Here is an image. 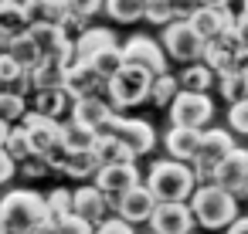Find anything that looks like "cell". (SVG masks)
Returning a JSON list of instances; mask_svg holds the SVG:
<instances>
[{
	"label": "cell",
	"mask_w": 248,
	"mask_h": 234,
	"mask_svg": "<svg viewBox=\"0 0 248 234\" xmlns=\"http://www.w3.org/2000/svg\"><path fill=\"white\" fill-rule=\"evenodd\" d=\"M146 187L153 190V197L160 204H184L197 193L201 180L194 163H180V160H156L146 173Z\"/></svg>",
	"instance_id": "1"
},
{
	"label": "cell",
	"mask_w": 248,
	"mask_h": 234,
	"mask_svg": "<svg viewBox=\"0 0 248 234\" xmlns=\"http://www.w3.org/2000/svg\"><path fill=\"white\" fill-rule=\"evenodd\" d=\"M0 217L11 234H34L48 224V197L34 190H11L0 200Z\"/></svg>",
	"instance_id": "2"
},
{
	"label": "cell",
	"mask_w": 248,
	"mask_h": 234,
	"mask_svg": "<svg viewBox=\"0 0 248 234\" xmlns=\"http://www.w3.org/2000/svg\"><path fill=\"white\" fill-rule=\"evenodd\" d=\"M190 210H194L197 224H201V227H211V231H217V227H231V224L238 220L234 193H228V190L217 187V183H204V187H197V193L190 197Z\"/></svg>",
	"instance_id": "3"
},
{
	"label": "cell",
	"mask_w": 248,
	"mask_h": 234,
	"mask_svg": "<svg viewBox=\"0 0 248 234\" xmlns=\"http://www.w3.org/2000/svg\"><path fill=\"white\" fill-rule=\"evenodd\" d=\"M150 88H153V75L146 68H136V65H123L119 75L109 82V102L112 109H129V105H140L150 99Z\"/></svg>",
	"instance_id": "4"
},
{
	"label": "cell",
	"mask_w": 248,
	"mask_h": 234,
	"mask_svg": "<svg viewBox=\"0 0 248 234\" xmlns=\"http://www.w3.org/2000/svg\"><path fill=\"white\" fill-rule=\"evenodd\" d=\"M234 139L228 129H204V143H201V153L194 160V170H197V180L201 187L204 183H214V173L221 170V163L234 153Z\"/></svg>",
	"instance_id": "5"
},
{
	"label": "cell",
	"mask_w": 248,
	"mask_h": 234,
	"mask_svg": "<svg viewBox=\"0 0 248 234\" xmlns=\"http://www.w3.org/2000/svg\"><path fill=\"white\" fill-rule=\"evenodd\" d=\"M163 48L170 58H177L184 65H197V61H204L207 41L194 31L190 21H173L170 28H163Z\"/></svg>",
	"instance_id": "6"
},
{
	"label": "cell",
	"mask_w": 248,
	"mask_h": 234,
	"mask_svg": "<svg viewBox=\"0 0 248 234\" xmlns=\"http://www.w3.org/2000/svg\"><path fill=\"white\" fill-rule=\"evenodd\" d=\"M211 116H214V102L204 92H180L177 102L170 105L173 126H187V129H201L204 132L207 122H211Z\"/></svg>",
	"instance_id": "7"
},
{
	"label": "cell",
	"mask_w": 248,
	"mask_h": 234,
	"mask_svg": "<svg viewBox=\"0 0 248 234\" xmlns=\"http://www.w3.org/2000/svg\"><path fill=\"white\" fill-rule=\"evenodd\" d=\"M119 48H123L126 65L146 68L153 78L167 75V51L160 48V41H153V38H146V34H136V38H129V41L119 44Z\"/></svg>",
	"instance_id": "8"
},
{
	"label": "cell",
	"mask_w": 248,
	"mask_h": 234,
	"mask_svg": "<svg viewBox=\"0 0 248 234\" xmlns=\"http://www.w3.org/2000/svg\"><path fill=\"white\" fill-rule=\"evenodd\" d=\"M95 187L112 200V207L129 193V190H136V187H143V173L136 170V163H129V166H102L99 173H95Z\"/></svg>",
	"instance_id": "9"
},
{
	"label": "cell",
	"mask_w": 248,
	"mask_h": 234,
	"mask_svg": "<svg viewBox=\"0 0 248 234\" xmlns=\"http://www.w3.org/2000/svg\"><path fill=\"white\" fill-rule=\"evenodd\" d=\"M194 210L190 204H160L153 220H150V231L153 234H194Z\"/></svg>",
	"instance_id": "10"
},
{
	"label": "cell",
	"mask_w": 248,
	"mask_h": 234,
	"mask_svg": "<svg viewBox=\"0 0 248 234\" xmlns=\"http://www.w3.org/2000/svg\"><path fill=\"white\" fill-rule=\"evenodd\" d=\"M156 207H160V200H156V197H153V190L143 183V187L129 190V193H126L112 210H116V217H123L126 224H143V220H153Z\"/></svg>",
	"instance_id": "11"
},
{
	"label": "cell",
	"mask_w": 248,
	"mask_h": 234,
	"mask_svg": "<svg viewBox=\"0 0 248 234\" xmlns=\"http://www.w3.org/2000/svg\"><path fill=\"white\" fill-rule=\"evenodd\" d=\"M17 129H24L28 136H31V143H34V153L41 156V153H48L55 143H62V122L58 119H48V116H41V112H34V109H28V116L21 119V126Z\"/></svg>",
	"instance_id": "12"
},
{
	"label": "cell",
	"mask_w": 248,
	"mask_h": 234,
	"mask_svg": "<svg viewBox=\"0 0 248 234\" xmlns=\"http://www.w3.org/2000/svg\"><path fill=\"white\" fill-rule=\"evenodd\" d=\"M109 207H112V200H109L95 183H89V187H78V190H75V217L89 220L92 227H99V224H106V220H109Z\"/></svg>",
	"instance_id": "13"
},
{
	"label": "cell",
	"mask_w": 248,
	"mask_h": 234,
	"mask_svg": "<svg viewBox=\"0 0 248 234\" xmlns=\"http://www.w3.org/2000/svg\"><path fill=\"white\" fill-rule=\"evenodd\" d=\"M201 143H204V132L187 129V126H170V132L163 136V146H167L170 160H180V163H194L197 153H201Z\"/></svg>",
	"instance_id": "14"
},
{
	"label": "cell",
	"mask_w": 248,
	"mask_h": 234,
	"mask_svg": "<svg viewBox=\"0 0 248 234\" xmlns=\"http://www.w3.org/2000/svg\"><path fill=\"white\" fill-rule=\"evenodd\" d=\"M234 21H238V14H231V7L228 11H214V7H201L194 17H190V24H194V31L211 44V41H217L228 28H234Z\"/></svg>",
	"instance_id": "15"
},
{
	"label": "cell",
	"mask_w": 248,
	"mask_h": 234,
	"mask_svg": "<svg viewBox=\"0 0 248 234\" xmlns=\"http://www.w3.org/2000/svg\"><path fill=\"white\" fill-rule=\"evenodd\" d=\"M112 48H119L112 31H106V28H89V31L75 41V61H78V65H89V61H95L99 55H106V51H112Z\"/></svg>",
	"instance_id": "16"
},
{
	"label": "cell",
	"mask_w": 248,
	"mask_h": 234,
	"mask_svg": "<svg viewBox=\"0 0 248 234\" xmlns=\"http://www.w3.org/2000/svg\"><path fill=\"white\" fill-rule=\"evenodd\" d=\"M65 88H68L75 99H85V95H109V82H106L92 65H75V68L68 72Z\"/></svg>",
	"instance_id": "17"
},
{
	"label": "cell",
	"mask_w": 248,
	"mask_h": 234,
	"mask_svg": "<svg viewBox=\"0 0 248 234\" xmlns=\"http://www.w3.org/2000/svg\"><path fill=\"white\" fill-rule=\"evenodd\" d=\"M214 183L217 187H224L228 193H245V183H248V160H245V149H234L224 163H221V170L214 173Z\"/></svg>",
	"instance_id": "18"
},
{
	"label": "cell",
	"mask_w": 248,
	"mask_h": 234,
	"mask_svg": "<svg viewBox=\"0 0 248 234\" xmlns=\"http://www.w3.org/2000/svg\"><path fill=\"white\" fill-rule=\"evenodd\" d=\"M109 112H116V109H112V102H109V95H85V99H78V102H75L72 119L99 132V129H102V122L109 119Z\"/></svg>",
	"instance_id": "19"
},
{
	"label": "cell",
	"mask_w": 248,
	"mask_h": 234,
	"mask_svg": "<svg viewBox=\"0 0 248 234\" xmlns=\"http://www.w3.org/2000/svg\"><path fill=\"white\" fill-rule=\"evenodd\" d=\"M75 102H78V99H75L68 88H41V92L31 99V109L41 112V116H48V119H62L65 112L75 109Z\"/></svg>",
	"instance_id": "20"
},
{
	"label": "cell",
	"mask_w": 248,
	"mask_h": 234,
	"mask_svg": "<svg viewBox=\"0 0 248 234\" xmlns=\"http://www.w3.org/2000/svg\"><path fill=\"white\" fill-rule=\"evenodd\" d=\"M116 139H123L136 156H143V153H150V149H153L156 132H153V126H150V122H143V119H126Z\"/></svg>",
	"instance_id": "21"
},
{
	"label": "cell",
	"mask_w": 248,
	"mask_h": 234,
	"mask_svg": "<svg viewBox=\"0 0 248 234\" xmlns=\"http://www.w3.org/2000/svg\"><path fill=\"white\" fill-rule=\"evenodd\" d=\"M95 156H99V166H129V163H136V153L116 136H99Z\"/></svg>",
	"instance_id": "22"
},
{
	"label": "cell",
	"mask_w": 248,
	"mask_h": 234,
	"mask_svg": "<svg viewBox=\"0 0 248 234\" xmlns=\"http://www.w3.org/2000/svg\"><path fill=\"white\" fill-rule=\"evenodd\" d=\"M68 61L65 58H41L38 68H34V78H38V92L41 88H65L68 82Z\"/></svg>",
	"instance_id": "23"
},
{
	"label": "cell",
	"mask_w": 248,
	"mask_h": 234,
	"mask_svg": "<svg viewBox=\"0 0 248 234\" xmlns=\"http://www.w3.org/2000/svg\"><path fill=\"white\" fill-rule=\"evenodd\" d=\"M0 4H4V0H0ZM34 28V21L28 17V11H21V7H0V34H4V38H24L28 31Z\"/></svg>",
	"instance_id": "24"
},
{
	"label": "cell",
	"mask_w": 248,
	"mask_h": 234,
	"mask_svg": "<svg viewBox=\"0 0 248 234\" xmlns=\"http://www.w3.org/2000/svg\"><path fill=\"white\" fill-rule=\"evenodd\" d=\"M62 143H65L72 153H78V149H95L99 132L89 129V126H82V122H75V119H68V122H62Z\"/></svg>",
	"instance_id": "25"
},
{
	"label": "cell",
	"mask_w": 248,
	"mask_h": 234,
	"mask_svg": "<svg viewBox=\"0 0 248 234\" xmlns=\"http://www.w3.org/2000/svg\"><path fill=\"white\" fill-rule=\"evenodd\" d=\"M102 166H99V156H95V149H78V153H72L68 156V163H65V176H75V180H95V173H99Z\"/></svg>",
	"instance_id": "26"
},
{
	"label": "cell",
	"mask_w": 248,
	"mask_h": 234,
	"mask_svg": "<svg viewBox=\"0 0 248 234\" xmlns=\"http://www.w3.org/2000/svg\"><path fill=\"white\" fill-rule=\"evenodd\" d=\"M72 214H75V190H65V187L51 190V193H48V224L58 227V224L68 220Z\"/></svg>",
	"instance_id": "27"
},
{
	"label": "cell",
	"mask_w": 248,
	"mask_h": 234,
	"mask_svg": "<svg viewBox=\"0 0 248 234\" xmlns=\"http://www.w3.org/2000/svg\"><path fill=\"white\" fill-rule=\"evenodd\" d=\"M106 11H109L112 21H119V24H133V21L146 17L150 0H106Z\"/></svg>",
	"instance_id": "28"
},
{
	"label": "cell",
	"mask_w": 248,
	"mask_h": 234,
	"mask_svg": "<svg viewBox=\"0 0 248 234\" xmlns=\"http://www.w3.org/2000/svg\"><path fill=\"white\" fill-rule=\"evenodd\" d=\"M214 78H217V75H214L204 61L184 65V72H180V88H184V92H204V95H207V88H211Z\"/></svg>",
	"instance_id": "29"
},
{
	"label": "cell",
	"mask_w": 248,
	"mask_h": 234,
	"mask_svg": "<svg viewBox=\"0 0 248 234\" xmlns=\"http://www.w3.org/2000/svg\"><path fill=\"white\" fill-rule=\"evenodd\" d=\"M180 92H184V88H180V78L167 72V75L153 78V88H150V102H153L156 109H163V105H173Z\"/></svg>",
	"instance_id": "30"
},
{
	"label": "cell",
	"mask_w": 248,
	"mask_h": 234,
	"mask_svg": "<svg viewBox=\"0 0 248 234\" xmlns=\"http://www.w3.org/2000/svg\"><path fill=\"white\" fill-rule=\"evenodd\" d=\"M11 58H14L24 72H34L38 61H41V51H38V44L31 41V34H24V38H14V41H11Z\"/></svg>",
	"instance_id": "31"
},
{
	"label": "cell",
	"mask_w": 248,
	"mask_h": 234,
	"mask_svg": "<svg viewBox=\"0 0 248 234\" xmlns=\"http://www.w3.org/2000/svg\"><path fill=\"white\" fill-rule=\"evenodd\" d=\"M204 65L217 75V82L228 78V75H238V68H234V55H228V51H221V48H214V44H207V51H204Z\"/></svg>",
	"instance_id": "32"
},
{
	"label": "cell",
	"mask_w": 248,
	"mask_h": 234,
	"mask_svg": "<svg viewBox=\"0 0 248 234\" xmlns=\"http://www.w3.org/2000/svg\"><path fill=\"white\" fill-rule=\"evenodd\" d=\"M4 153L21 166L24 160H31V156H34V143H31V136H28L24 129H14V132H11V139H7V146H4Z\"/></svg>",
	"instance_id": "33"
},
{
	"label": "cell",
	"mask_w": 248,
	"mask_h": 234,
	"mask_svg": "<svg viewBox=\"0 0 248 234\" xmlns=\"http://www.w3.org/2000/svg\"><path fill=\"white\" fill-rule=\"evenodd\" d=\"M28 116V99H21V95H14L11 88L0 95V119L4 122H21Z\"/></svg>",
	"instance_id": "34"
},
{
	"label": "cell",
	"mask_w": 248,
	"mask_h": 234,
	"mask_svg": "<svg viewBox=\"0 0 248 234\" xmlns=\"http://www.w3.org/2000/svg\"><path fill=\"white\" fill-rule=\"evenodd\" d=\"M221 95H224L231 105L245 102V99H248V82H245V75H228V78H221Z\"/></svg>",
	"instance_id": "35"
},
{
	"label": "cell",
	"mask_w": 248,
	"mask_h": 234,
	"mask_svg": "<svg viewBox=\"0 0 248 234\" xmlns=\"http://www.w3.org/2000/svg\"><path fill=\"white\" fill-rule=\"evenodd\" d=\"M146 21H150V24H160V28H170V24H173V11H170V4H167V0H150Z\"/></svg>",
	"instance_id": "36"
},
{
	"label": "cell",
	"mask_w": 248,
	"mask_h": 234,
	"mask_svg": "<svg viewBox=\"0 0 248 234\" xmlns=\"http://www.w3.org/2000/svg\"><path fill=\"white\" fill-rule=\"evenodd\" d=\"M228 126H231L234 132H245V136H248V99L228 109Z\"/></svg>",
	"instance_id": "37"
},
{
	"label": "cell",
	"mask_w": 248,
	"mask_h": 234,
	"mask_svg": "<svg viewBox=\"0 0 248 234\" xmlns=\"http://www.w3.org/2000/svg\"><path fill=\"white\" fill-rule=\"evenodd\" d=\"M167 4H170V11H173V21H190L204 4H201V0H167Z\"/></svg>",
	"instance_id": "38"
},
{
	"label": "cell",
	"mask_w": 248,
	"mask_h": 234,
	"mask_svg": "<svg viewBox=\"0 0 248 234\" xmlns=\"http://www.w3.org/2000/svg\"><path fill=\"white\" fill-rule=\"evenodd\" d=\"M55 234H95V227L89 224V220H82V217H68V220H62L58 227H55Z\"/></svg>",
	"instance_id": "39"
},
{
	"label": "cell",
	"mask_w": 248,
	"mask_h": 234,
	"mask_svg": "<svg viewBox=\"0 0 248 234\" xmlns=\"http://www.w3.org/2000/svg\"><path fill=\"white\" fill-rule=\"evenodd\" d=\"M21 75H24V68H21V65H17L11 55H4V58H0V78H4V85H7V88H11V85H14Z\"/></svg>",
	"instance_id": "40"
},
{
	"label": "cell",
	"mask_w": 248,
	"mask_h": 234,
	"mask_svg": "<svg viewBox=\"0 0 248 234\" xmlns=\"http://www.w3.org/2000/svg\"><path fill=\"white\" fill-rule=\"evenodd\" d=\"M106 4V0H68V11H72V17H92L99 7Z\"/></svg>",
	"instance_id": "41"
},
{
	"label": "cell",
	"mask_w": 248,
	"mask_h": 234,
	"mask_svg": "<svg viewBox=\"0 0 248 234\" xmlns=\"http://www.w3.org/2000/svg\"><path fill=\"white\" fill-rule=\"evenodd\" d=\"M85 31H89V21H85V17H68V21L62 24V34H65L72 44H75V41H78Z\"/></svg>",
	"instance_id": "42"
},
{
	"label": "cell",
	"mask_w": 248,
	"mask_h": 234,
	"mask_svg": "<svg viewBox=\"0 0 248 234\" xmlns=\"http://www.w3.org/2000/svg\"><path fill=\"white\" fill-rule=\"evenodd\" d=\"M48 170H51V166H48V163H45V160H41L38 153H34L31 160H24V163H21V173H24V176H31V180H38V176H45Z\"/></svg>",
	"instance_id": "43"
},
{
	"label": "cell",
	"mask_w": 248,
	"mask_h": 234,
	"mask_svg": "<svg viewBox=\"0 0 248 234\" xmlns=\"http://www.w3.org/2000/svg\"><path fill=\"white\" fill-rule=\"evenodd\" d=\"M95 234H136V231H133V224H126L123 217H109L106 224L95 227Z\"/></svg>",
	"instance_id": "44"
},
{
	"label": "cell",
	"mask_w": 248,
	"mask_h": 234,
	"mask_svg": "<svg viewBox=\"0 0 248 234\" xmlns=\"http://www.w3.org/2000/svg\"><path fill=\"white\" fill-rule=\"evenodd\" d=\"M14 166H17V163H14L4 149H0V183H7V180L14 176Z\"/></svg>",
	"instance_id": "45"
},
{
	"label": "cell",
	"mask_w": 248,
	"mask_h": 234,
	"mask_svg": "<svg viewBox=\"0 0 248 234\" xmlns=\"http://www.w3.org/2000/svg\"><path fill=\"white\" fill-rule=\"evenodd\" d=\"M234 28H238V34H241V44L248 48V11H241V14H238Z\"/></svg>",
	"instance_id": "46"
},
{
	"label": "cell",
	"mask_w": 248,
	"mask_h": 234,
	"mask_svg": "<svg viewBox=\"0 0 248 234\" xmlns=\"http://www.w3.org/2000/svg\"><path fill=\"white\" fill-rule=\"evenodd\" d=\"M234 68H238V75H248V48H241V51H238Z\"/></svg>",
	"instance_id": "47"
},
{
	"label": "cell",
	"mask_w": 248,
	"mask_h": 234,
	"mask_svg": "<svg viewBox=\"0 0 248 234\" xmlns=\"http://www.w3.org/2000/svg\"><path fill=\"white\" fill-rule=\"evenodd\" d=\"M228 234H248V217H238V220L228 227Z\"/></svg>",
	"instance_id": "48"
},
{
	"label": "cell",
	"mask_w": 248,
	"mask_h": 234,
	"mask_svg": "<svg viewBox=\"0 0 248 234\" xmlns=\"http://www.w3.org/2000/svg\"><path fill=\"white\" fill-rule=\"evenodd\" d=\"M11 132H14V129H11V122H4V119H0V149H4V146H7V139H11Z\"/></svg>",
	"instance_id": "49"
},
{
	"label": "cell",
	"mask_w": 248,
	"mask_h": 234,
	"mask_svg": "<svg viewBox=\"0 0 248 234\" xmlns=\"http://www.w3.org/2000/svg\"><path fill=\"white\" fill-rule=\"evenodd\" d=\"M204 7H214V11H228L231 7V0H201Z\"/></svg>",
	"instance_id": "50"
},
{
	"label": "cell",
	"mask_w": 248,
	"mask_h": 234,
	"mask_svg": "<svg viewBox=\"0 0 248 234\" xmlns=\"http://www.w3.org/2000/svg\"><path fill=\"white\" fill-rule=\"evenodd\" d=\"M4 4H7V7H21V11H28L31 0H4Z\"/></svg>",
	"instance_id": "51"
},
{
	"label": "cell",
	"mask_w": 248,
	"mask_h": 234,
	"mask_svg": "<svg viewBox=\"0 0 248 234\" xmlns=\"http://www.w3.org/2000/svg\"><path fill=\"white\" fill-rule=\"evenodd\" d=\"M0 234H11V231H7V224H4V217H0Z\"/></svg>",
	"instance_id": "52"
},
{
	"label": "cell",
	"mask_w": 248,
	"mask_h": 234,
	"mask_svg": "<svg viewBox=\"0 0 248 234\" xmlns=\"http://www.w3.org/2000/svg\"><path fill=\"white\" fill-rule=\"evenodd\" d=\"M241 11H248V0H241Z\"/></svg>",
	"instance_id": "53"
},
{
	"label": "cell",
	"mask_w": 248,
	"mask_h": 234,
	"mask_svg": "<svg viewBox=\"0 0 248 234\" xmlns=\"http://www.w3.org/2000/svg\"><path fill=\"white\" fill-rule=\"evenodd\" d=\"M245 197H248V183H245Z\"/></svg>",
	"instance_id": "54"
},
{
	"label": "cell",
	"mask_w": 248,
	"mask_h": 234,
	"mask_svg": "<svg viewBox=\"0 0 248 234\" xmlns=\"http://www.w3.org/2000/svg\"><path fill=\"white\" fill-rule=\"evenodd\" d=\"M0 7H4V4H0Z\"/></svg>",
	"instance_id": "55"
},
{
	"label": "cell",
	"mask_w": 248,
	"mask_h": 234,
	"mask_svg": "<svg viewBox=\"0 0 248 234\" xmlns=\"http://www.w3.org/2000/svg\"><path fill=\"white\" fill-rule=\"evenodd\" d=\"M150 234H153V231H150Z\"/></svg>",
	"instance_id": "56"
}]
</instances>
